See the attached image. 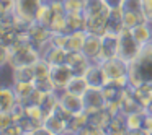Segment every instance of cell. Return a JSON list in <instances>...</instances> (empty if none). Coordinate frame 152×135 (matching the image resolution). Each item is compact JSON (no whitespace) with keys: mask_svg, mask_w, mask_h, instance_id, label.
<instances>
[{"mask_svg":"<svg viewBox=\"0 0 152 135\" xmlns=\"http://www.w3.org/2000/svg\"><path fill=\"white\" fill-rule=\"evenodd\" d=\"M57 96H59V103L70 112V114H80V112H85L82 96L72 95V93L66 91V90L57 91Z\"/></svg>","mask_w":152,"mask_h":135,"instance_id":"7c38bea8","label":"cell"},{"mask_svg":"<svg viewBox=\"0 0 152 135\" xmlns=\"http://www.w3.org/2000/svg\"><path fill=\"white\" fill-rule=\"evenodd\" d=\"M103 67V70L106 72L110 80L115 78H121V77H128V70H129V62L119 59V57H115V59L105 60V62H100Z\"/></svg>","mask_w":152,"mask_h":135,"instance_id":"30bf717a","label":"cell"},{"mask_svg":"<svg viewBox=\"0 0 152 135\" xmlns=\"http://www.w3.org/2000/svg\"><path fill=\"white\" fill-rule=\"evenodd\" d=\"M34 78H36L34 65L13 67V82H34Z\"/></svg>","mask_w":152,"mask_h":135,"instance_id":"cb8c5ba5","label":"cell"},{"mask_svg":"<svg viewBox=\"0 0 152 135\" xmlns=\"http://www.w3.org/2000/svg\"><path fill=\"white\" fill-rule=\"evenodd\" d=\"M145 111H147L149 114H152V99H151V103H149V104L145 106Z\"/></svg>","mask_w":152,"mask_h":135,"instance_id":"74e56055","label":"cell"},{"mask_svg":"<svg viewBox=\"0 0 152 135\" xmlns=\"http://www.w3.org/2000/svg\"><path fill=\"white\" fill-rule=\"evenodd\" d=\"M106 134H129V127H128V119H126V114L123 112H118L111 117L108 127H106Z\"/></svg>","mask_w":152,"mask_h":135,"instance_id":"ac0fdd59","label":"cell"},{"mask_svg":"<svg viewBox=\"0 0 152 135\" xmlns=\"http://www.w3.org/2000/svg\"><path fill=\"white\" fill-rule=\"evenodd\" d=\"M53 43L54 46L57 47H66L67 49V44H69V34L67 33H53Z\"/></svg>","mask_w":152,"mask_h":135,"instance_id":"1f68e13d","label":"cell"},{"mask_svg":"<svg viewBox=\"0 0 152 135\" xmlns=\"http://www.w3.org/2000/svg\"><path fill=\"white\" fill-rule=\"evenodd\" d=\"M132 90V95L136 96L139 103L142 106H147L152 99V85H139V86H131Z\"/></svg>","mask_w":152,"mask_h":135,"instance_id":"4316f807","label":"cell"},{"mask_svg":"<svg viewBox=\"0 0 152 135\" xmlns=\"http://www.w3.org/2000/svg\"><path fill=\"white\" fill-rule=\"evenodd\" d=\"M142 21H147L144 13H134V12H123V23L124 28H134L136 25L142 23Z\"/></svg>","mask_w":152,"mask_h":135,"instance_id":"f546056e","label":"cell"},{"mask_svg":"<svg viewBox=\"0 0 152 135\" xmlns=\"http://www.w3.org/2000/svg\"><path fill=\"white\" fill-rule=\"evenodd\" d=\"M18 104V98L12 86H4L0 91V112H10Z\"/></svg>","mask_w":152,"mask_h":135,"instance_id":"e0dca14e","label":"cell"},{"mask_svg":"<svg viewBox=\"0 0 152 135\" xmlns=\"http://www.w3.org/2000/svg\"><path fill=\"white\" fill-rule=\"evenodd\" d=\"M88 83H87L85 77L83 75H75L66 86V91L72 93V95H77V96H83V93L88 90Z\"/></svg>","mask_w":152,"mask_h":135,"instance_id":"603a6c76","label":"cell"},{"mask_svg":"<svg viewBox=\"0 0 152 135\" xmlns=\"http://www.w3.org/2000/svg\"><path fill=\"white\" fill-rule=\"evenodd\" d=\"M67 54H69V49H66V47H57V46H54L53 49L49 51V54H48V56L44 57V60H46V62H49L51 65H57V64H66V60H67Z\"/></svg>","mask_w":152,"mask_h":135,"instance_id":"83f0119b","label":"cell"},{"mask_svg":"<svg viewBox=\"0 0 152 135\" xmlns=\"http://www.w3.org/2000/svg\"><path fill=\"white\" fill-rule=\"evenodd\" d=\"M12 88H13L18 101L23 103V104H26L28 99H30V96H31V93L34 91L36 86H34V82H13Z\"/></svg>","mask_w":152,"mask_h":135,"instance_id":"d6986e66","label":"cell"},{"mask_svg":"<svg viewBox=\"0 0 152 135\" xmlns=\"http://www.w3.org/2000/svg\"><path fill=\"white\" fill-rule=\"evenodd\" d=\"M111 117H113V114L105 108V109H100V111L90 112L88 114V124L93 125V127H96V129L105 130V134H106V127H108Z\"/></svg>","mask_w":152,"mask_h":135,"instance_id":"2e32d148","label":"cell"},{"mask_svg":"<svg viewBox=\"0 0 152 135\" xmlns=\"http://www.w3.org/2000/svg\"><path fill=\"white\" fill-rule=\"evenodd\" d=\"M82 99H83V108H85L87 114L106 108V98L103 95L102 88H88L83 93Z\"/></svg>","mask_w":152,"mask_h":135,"instance_id":"8992f818","label":"cell"},{"mask_svg":"<svg viewBox=\"0 0 152 135\" xmlns=\"http://www.w3.org/2000/svg\"><path fill=\"white\" fill-rule=\"evenodd\" d=\"M123 30H124V23H123V10L121 8H118V10H111L110 12L108 23H106V33L119 34Z\"/></svg>","mask_w":152,"mask_h":135,"instance_id":"44dd1931","label":"cell"},{"mask_svg":"<svg viewBox=\"0 0 152 135\" xmlns=\"http://www.w3.org/2000/svg\"><path fill=\"white\" fill-rule=\"evenodd\" d=\"M67 26L69 31H79V30H87V15L85 12H67Z\"/></svg>","mask_w":152,"mask_h":135,"instance_id":"ffe728a7","label":"cell"},{"mask_svg":"<svg viewBox=\"0 0 152 135\" xmlns=\"http://www.w3.org/2000/svg\"><path fill=\"white\" fill-rule=\"evenodd\" d=\"M28 39H30V43L33 44L36 49H39L41 44H44L48 39H51V36H53V33H51V30L46 26V25L39 23V21H33V23L28 25Z\"/></svg>","mask_w":152,"mask_h":135,"instance_id":"ba28073f","label":"cell"},{"mask_svg":"<svg viewBox=\"0 0 152 135\" xmlns=\"http://www.w3.org/2000/svg\"><path fill=\"white\" fill-rule=\"evenodd\" d=\"M100 49H102V36H100V34H95V33H88L82 52L85 54L92 62H96V60H98V56H100Z\"/></svg>","mask_w":152,"mask_h":135,"instance_id":"4fadbf2b","label":"cell"},{"mask_svg":"<svg viewBox=\"0 0 152 135\" xmlns=\"http://www.w3.org/2000/svg\"><path fill=\"white\" fill-rule=\"evenodd\" d=\"M12 124H15V119L12 116V112H0V132L5 130Z\"/></svg>","mask_w":152,"mask_h":135,"instance_id":"836d02e7","label":"cell"},{"mask_svg":"<svg viewBox=\"0 0 152 135\" xmlns=\"http://www.w3.org/2000/svg\"><path fill=\"white\" fill-rule=\"evenodd\" d=\"M119 38V47H118V57L126 62H131L137 57V54L141 52L142 44H139L136 41V38L132 36L131 30L129 28H124L121 33L118 34Z\"/></svg>","mask_w":152,"mask_h":135,"instance_id":"3957f363","label":"cell"},{"mask_svg":"<svg viewBox=\"0 0 152 135\" xmlns=\"http://www.w3.org/2000/svg\"><path fill=\"white\" fill-rule=\"evenodd\" d=\"M15 5H17V0H0V10H2V15L15 13Z\"/></svg>","mask_w":152,"mask_h":135,"instance_id":"d6a6232c","label":"cell"},{"mask_svg":"<svg viewBox=\"0 0 152 135\" xmlns=\"http://www.w3.org/2000/svg\"><path fill=\"white\" fill-rule=\"evenodd\" d=\"M66 64L74 70L75 75H83V73L87 72V69L92 65V60H90L82 51H69Z\"/></svg>","mask_w":152,"mask_h":135,"instance_id":"8fae6325","label":"cell"},{"mask_svg":"<svg viewBox=\"0 0 152 135\" xmlns=\"http://www.w3.org/2000/svg\"><path fill=\"white\" fill-rule=\"evenodd\" d=\"M132 36L136 38L139 44H149L152 43V23L151 21H142V23L136 25L134 28H131Z\"/></svg>","mask_w":152,"mask_h":135,"instance_id":"9a60e30c","label":"cell"},{"mask_svg":"<svg viewBox=\"0 0 152 135\" xmlns=\"http://www.w3.org/2000/svg\"><path fill=\"white\" fill-rule=\"evenodd\" d=\"M87 34L88 31L87 30H79V31H72L69 34V44H67V49L69 51H82L83 44H85Z\"/></svg>","mask_w":152,"mask_h":135,"instance_id":"d4e9b609","label":"cell"},{"mask_svg":"<svg viewBox=\"0 0 152 135\" xmlns=\"http://www.w3.org/2000/svg\"><path fill=\"white\" fill-rule=\"evenodd\" d=\"M141 111H145V108L137 101V99H136V96L132 95L131 86H129V88L126 90L123 99H121V112H123V114H126V116H129V114L141 112Z\"/></svg>","mask_w":152,"mask_h":135,"instance_id":"5bb4252c","label":"cell"},{"mask_svg":"<svg viewBox=\"0 0 152 135\" xmlns=\"http://www.w3.org/2000/svg\"><path fill=\"white\" fill-rule=\"evenodd\" d=\"M87 83H88L90 88H103L106 83L110 82L106 72L103 70L102 64L100 62H92V65L87 69V72L83 73Z\"/></svg>","mask_w":152,"mask_h":135,"instance_id":"9c48e42d","label":"cell"},{"mask_svg":"<svg viewBox=\"0 0 152 135\" xmlns=\"http://www.w3.org/2000/svg\"><path fill=\"white\" fill-rule=\"evenodd\" d=\"M129 86L152 85V43L144 44L134 60L129 62Z\"/></svg>","mask_w":152,"mask_h":135,"instance_id":"6da1fadb","label":"cell"},{"mask_svg":"<svg viewBox=\"0 0 152 135\" xmlns=\"http://www.w3.org/2000/svg\"><path fill=\"white\" fill-rule=\"evenodd\" d=\"M142 10H144V15H145V18H147V21L152 23V0H144Z\"/></svg>","mask_w":152,"mask_h":135,"instance_id":"d590c367","label":"cell"},{"mask_svg":"<svg viewBox=\"0 0 152 135\" xmlns=\"http://www.w3.org/2000/svg\"><path fill=\"white\" fill-rule=\"evenodd\" d=\"M67 122H64L62 119H59L56 114H49L44 119V127L51 132V134H64L66 132Z\"/></svg>","mask_w":152,"mask_h":135,"instance_id":"f1b7e54d","label":"cell"},{"mask_svg":"<svg viewBox=\"0 0 152 135\" xmlns=\"http://www.w3.org/2000/svg\"><path fill=\"white\" fill-rule=\"evenodd\" d=\"M145 114H147V111H141V112H134V114L126 116L129 134H142V125H144Z\"/></svg>","mask_w":152,"mask_h":135,"instance_id":"484cf974","label":"cell"},{"mask_svg":"<svg viewBox=\"0 0 152 135\" xmlns=\"http://www.w3.org/2000/svg\"><path fill=\"white\" fill-rule=\"evenodd\" d=\"M75 77L74 70L70 69L67 64H57V65H51V72H49V78L54 85L56 91H62L66 90L67 83Z\"/></svg>","mask_w":152,"mask_h":135,"instance_id":"5b68a950","label":"cell"},{"mask_svg":"<svg viewBox=\"0 0 152 135\" xmlns=\"http://www.w3.org/2000/svg\"><path fill=\"white\" fill-rule=\"evenodd\" d=\"M142 134L145 135H151L152 134V114H145L144 117V125H142Z\"/></svg>","mask_w":152,"mask_h":135,"instance_id":"e575fe53","label":"cell"},{"mask_svg":"<svg viewBox=\"0 0 152 135\" xmlns=\"http://www.w3.org/2000/svg\"><path fill=\"white\" fill-rule=\"evenodd\" d=\"M144 0H123V12H134V13H144Z\"/></svg>","mask_w":152,"mask_h":135,"instance_id":"4dcf8cb0","label":"cell"},{"mask_svg":"<svg viewBox=\"0 0 152 135\" xmlns=\"http://www.w3.org/2000/svg\"><path fill=\"white\" fill-rule=\"evenodd\" d=\"M118 47H119V38L118 34L105 33L102 34V49L96 62H105V60L118 57Z\"/></svg>","mask_w":152,"mask_h":135,"instance_id":"52a82bcc","label":"cell"},{"mask_svg":"<svg viewBox=\"0 0 152 135\" xmlns=\"http://www.w3.org/2000/svg\"><path fill=\"white\" fill-rule=\"evenodd\" d=\"M103 4L110 8V10H118L123 7V0H103Z\"/></svg>","mask_w":152,"mask_h":135,"instance_id":"8d00e7d4","label":"cell"},{"mask_svg":"<svg viewBox=\"0 0 152 135\" xmlns=\"http://www.w3.org/2000/svg\"><path fill=\"white\" fill-rule=\"evenodd\" d=\"M43 4L44 0H17L15 13L25 23H33V21H36L38 12H39Z\"/></svg>","mask_w":152,"mask_h":135,"instance_id":"277c9868","label":"cell"},{"mask_svg":"<svg viewBox=\"0 0 152 135\" xmlns=\"http://www.w3.org/2000/svg\"><path fill=\"white\" fill-rule=\"evenodd\" d=\"M88 124V114L87 112H80V114H74L72 117L69 119L66 125V132L64 134H80L85 125Z\"/></svg>","mask_w":152,"mask_h":135,"instance_id":"7402d4cb","label":"cell"},{"mask_svg":"<svg viewBox=\"0 0 152 135\" xmlns=\"http://www.w3.org/2000/svg\"><path fill=\"white\" fill-rule=\"evenodd\" d=\"M83 12L87 15V31L100 34V36L105 34L111 10L103 4V0H88Z\"/></svg>","mask_w":152,"mask_h":135,"instance_id":"7a4b0ae2","label":"cell"}]
</instances>
